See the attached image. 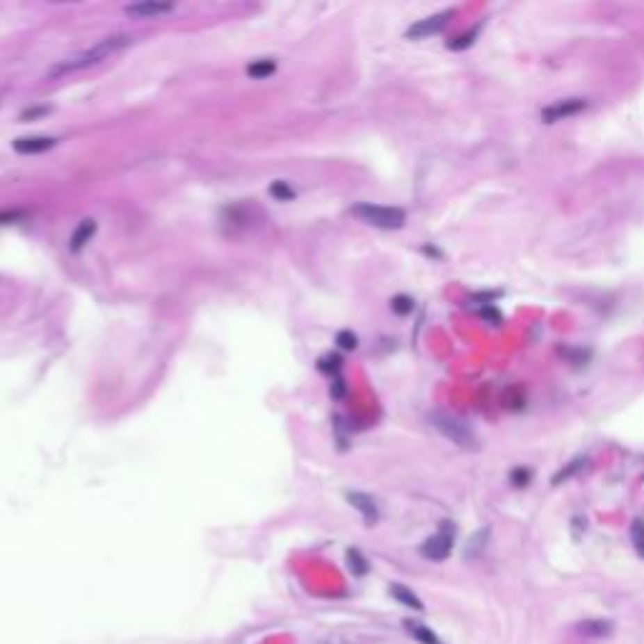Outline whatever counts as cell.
I'll return each instance as SVG.
<instances>
[{
	"mask_svg": "<svg viewBox=\"0 0 644 644\" xmlns=\"http://www.w3.org/2000/svg\"><path fill=\"white\" fill-rule=\"evenodd\" d=\"M134 43V38L129 33H119V35H108V38L99 40L93 48H88V51L79 53V56H73V58H63L58 61L53 68H48L46 79H63V76H68V73H79L83 71V68H91L96 66V63H101V61L111 58L113 53L124 51V48H129Z\"/></svg>",
	"mask_w": 644,
	"mask_h": 644,
	"instance_id": "obj_1",
	"label": "cell"
},
{
	"mask_svg": "<svg viewBox=\"0 0 644 644\" xmlns=\"http://www.w3.org/2000/svg\"><path fill=\"white\" fill-rule=\"evenodd\" d=\"M353 214L365 224H370V227H378V230H401L405 224V211L398 209V207H380V204L365 202L355 204Z\"/></svg>",
	"mask_w": 644,
	"mask_h": 644,
	"instance_id": "obj_2",
	"label": "cell"
},
{
	"mask_svg": "<svg viewBox=\"0 0 644 644\" xmlns=\"http://www.w3.org/2000/svg\"><path fill=\"white\" fill-rule=\"evenodd\" d=\"M430 423H433V428L438 433H443L448 441H453L456 446L476 451V433L463 421H458V418L446 415V413H433L430 415Z\"/></svg>",
	"mask_w": 644,
	"mask_h": 644,
	"instance_id": "obj_3",
	"label": "cell"
},
{
	"mask_svg": "<svg viewBox=\"0 0 644 644\" xmlns=\"http://www.w3.org/2000/svg\"><path fill=\"white\" fill-rule=\"evenodd\" d=\"M453 541H456V526L451 521H443L438 533H433L430 539L423 541L421 554L430 561H443L453 552Z\"/></svg>",
	"mask_w": 644,
	"mask_h": 644,
	"instance_id": "obj_4",
	"label": "cell"
},
{
	"mask_svg": "<svg viewBox=\"0 0 644 644\" xmlns=\"http://www.w3.org/2000/svg\"><path fill=\"white\" fill-rule=\"evenodd\" d=\"M453 15H456V10H443V13H435V15H430V18L415 20L413 26L405 31V38L421 40V38H428V35L441 33L443 28L451 23V18H453Z\"/></svg>",
	"mask_w": 644,
	"mask_h": 644,
	"instance_id": "obj_5",
	"label": "cell"
},
{
	"mask_svg": "<svg viewBox=\"0 0 644 644\" xmlns=\"http://www.w3.org/2000/svg\"><path fill=\"white\" fill-rule=\"evenodd\" d=\"M586 108V101L584 99H566V101H556V104L546 106L544 111H541V121L544 124H556V121H564V119H572V116H577V113H581Z\"/></svg>",
	"mask_w": 644,
	"mask_h": 644,
	"instance_id": "obj_6",
	"label": "cell"
},
{
	"mask_svg": "<svg viewBox=\"0 0 644 644\" xmlns=\"http://www.w3.org/2000/svg\"><path fill=\"white\" fill-rule=\"evenodd\" d=\"M348 501H350V506L357 508V511L362 513L365 524H368V526L378 524V519H380V511H378V504L373 501V496H368V493H360V491H350L348 493Z\"/></svg>",
	"mask_w": 644,
	"mask_h": 644,
	"instance_id": "obj_7",
	"label": "cell"
},
{
	"mask_svg": "<svg viewBox=\"0 0 644 644\" xmlns=\"http://www.w3.org/2000/svg\"><path fill=\"white\" fill-rule=\"evenodd\" d=\"M171 10H174L171 3H156V0H144V3H134V6L124 8V13L131 18H156V15L171 13Z\"/></svg>",
	"mask_w": 644,
	"mask_h": 644,
	"instance_id": "obj_8",
	"label": "cell"
},
{
	"mask_svg": "<svg viewBox=\"0 0 644 644\" xmlns=\"http://www.w3.org/2000/svg\"><path fill=\"white\" fill-rule=\"evenodd\" d=\"M56 146V138L51 136H20L13 141V149L18 154H43Z\"/></svg>",
	"mask_w": 644,
	"mask_h": 644,
	"instance_id": "obj_9",
	"label": "cell"
},
{
	"mask_svg": "<svg viewBox=\"0 0 644 644\" xmlns=\"http://www.w3.org/2000/svg\"><path fill=\"white\" fill-rule=\"evenodd\" d=\"M96 230H99V224H96V219H83V222L73 230L71 234V242H68V250L71 252H81L86 247V244L91 242L93 234H96Z\"/></svg>",
	"mask_w": 644,
	"mask_h": 644,
	"instance_id": "obj_10",
	"label": "cell"
},
{
	"mask_svg": "<svg viewBox=\"0 0 644 644\" xmlns=\"http://www.w3.org/2000/svg\"><path fill=\"white\" fill-rule=\"evenodd\" d=\"M611 629H614V625L609 619H586V622L577 625V631L584 637H606V634H611Z\"/></svg>",
	"mask_w": 644,
	"mask_h": 644,
	"instance_id": "obj_11",
	"label": "cell"
},
{
	"mask_svg": "<svg viewBox=\"0 0 644 644\" xmlns=\"http://www.w3.org/2000/svg\"><path fill=\"white\" fill-rule=\"evenodd\" d=\"M501 405L506 408V410H511V413H519V410H524V408H526L524 388H519V385H508V388L504 390V395H501Z\"/></svg>",
	"mask_w": 644,
	"mask_h": 644,
	"instance_id": "obj_12",
	"label": "cell"
},
{
	"mask_svg": "<svg viewBox=\"0 0 644 644\" xmlns=\"http://www.w3.org/2000/svg\"><path fill=\"white\" fill-rule=\"evenodd\" d=\"M390 594H393L395 602H401V604L408 606V609L423 611V602H421L418 597H415V592H410L408 586H403V584H390Z\"/></svg>",
	"mask_w": 644,
	"mask_h": 644,
	"instance_id": "obj_13",
	"label": "cell"
},
{
	"mask_svg": "<svg viewBox=\"0 0 644 644\" xmlns=\"http://www.w3.org/2000/svg\"><path fill=\"white\" fill-rule=\"evenodd\" d=\"M403 627L410 631V637H413L415 642H421V644H441V642H438V637H435L433 629H428V627L418 625V622H413V619H405V622H403Z\"/></svg>",
	"mask_w": 644,
	"mask_h": 644,
	"instance_id": "obj_14",
	"label": "cell"
},
{
	"mask_svg": "<svg viewBox=\"0 0 644 644\" xmlns=\"http://www.w3.org/2000/svg\"><path fill=\"white\" fill-rule=\"evenodd\" d=\"M488 529H478V531L468 539V544H466V559L468 561H474V559H478L481 554H483V549H486V541H488Z\"/></svg>",
	"mask_w": 644,
	"mask_h": 644,
	"instance_id": "obj_15",
	"label": "cell"
},
{
	"mask_svg": "<svg viewBox=\"0 0 644 644\" xmlns=\"http://www.w3.org/2000/svg\"><path fill=\"white\" fill-rule=\"evenodd\" d=\"M345 559H348V569L353 577H365V574L370 572V564H368V559L362 556L360 549H348Z\"/></svg>",
	"mask_w": 644,
	"mask_h": 644,
	"instance_id": "obj_16",
	"label": "cell"
},
{
	"mask_svg": "<svg viewBox=\"0 0 644 644\" xmlns=\"http://www.w3.org/2000/svg\"><path fill=\"white\" fill-rule=\"evenodd\" d=\"M277 71V63L275 58H259V61H252L250 66H247V76L250 79H267V76H272V73Z\"/></svg>",
	"mask_w": 644,
	"mask_h": 644,
	"instance_id": "obj_17",
	"label": "cell"
},
{
	"mask_svg": "<svg viewBox=\"0 0 644 644\" xmlns=\"http://www.w3.org/2000/svg\"><path fill=\"white\" fill-rule=\"evenodd\" d=\"M586 463H589V460H586V458H574L572 463H566V466L561 468L559 474L554 476V478H552V483H554V486H559V483H564V481H569V478H572V476H577L579 471H584V466H586Z\"/></svg>",
	"mask_w": 644,
	"mask_h": 644,
	"instance_id": "obj_18",
	"label": "cell"
},
{
	"mask_svg": "<svg viewBox=\"0 0 644 644\" xmlns=\"http://www.w3.org/2000/svg\"><path fill=\"white\" fill-rule=\"evenodd\" d=\"M478 33H481V26H474L468 33L456 35L453 40H448V48H451V51H466V48L474 46V40L478 38Z\"/></svg>",
	"mask_w": 644,
	"mask_h": 644,
	"instance_id": "obj_19",
	"label": "cell"
},
{
	"mask_svg": "<svg viewBox=\"0 0 644 644\" xmlns=\"http://www.w3.org/2000/svg\"><path fill=\"white\" fill-rule=\"evenodd\" d=\"M559 355L566 357V360L572 362V365H586L589 362V357H592V353L584 348H559Z\"/></svg>",
	"mask_w": 644,
	"mask_h": 644,
	"instance_id": "obj_20",
	"label": "cell"
},
{
	"mask_svg": "<svg viewBox=\"0 0 644 644\" xmlns=\"http://www.w3.org/2000/svg\"><path fill=\"white\" fill-rule=\"evenodd\" d=\"M531 478H533L531 468H524V466L511 468V474H508V483H511L513 488H526L531 483Z\"/></svg>",
	"mask_w": 644,
	"mask_h": 644,
	"instance_id": "obj_21",
	"label": "cell"
},
{
	"mask_svg": "<svg viewBox=\"0 0 644 644\" xmlns=\"http://www.w3.org/2000/svg\"><path fill=\"white\" fill-rule=\"evenodd\" d=\"M631 544H634V549H637L639 556H644V521L642 519H634L631 521Z\"/></svg>",
	"mask_w": 644,
	"mask_h": 644,
	"instance_id": "obj_22",
	"label": "cell"
},
{
	"mask_svg": "<svg viewBox=\"0 0 644 644\" xmlns=\"http://www.w3.org/2000/svg\"><path fill=\"white\" fill-rule=\"evenodd\" d=\"M390 307H393L395 315H408V312H413L415 303H413V297H408V295H395L393 300H390Z\"/></svg>",
	"mask_w": 644,
	"mask_h": 644,
	"instance_id": "obj_23",
	"label": "cell"
},
{
	"mask_svg": "<svg viewBox=\"0 0 644 644\" xmlns=\"http://www.w3.org/2000/svg\"><path fill=\"white\" fill-rule=\"evenodd\" d=\"M270 194L275 199H280V202H292V199H295V189H292L287 182H275V184L270 186Z\"/></svg>",
	"mask_w": 644,
	"mask_h": 644,
	"instance_id": "obj_24",
	"label": "cell"
},
{
	"mask_svg": "<svg viewBox=\"0 0 644 644\" xmlns=\"http://www.w3.org/2000/svg\"><path fill=\"white\" fill-rule=\"evenodd\" d=\"M342 357L340 355H325L320 357V370L322 373H340Z\"/></svg>",
	"mask_w": 644,
	"mask_h": 644,
	"instance_id": "obj_25",
	"label": "cell"
},
{
	"mask_svg": "<svg viewBox=\"0 0 644 644\" xmlns=\"http://www.w3.org/2000/svg\"><path fill=\"white\" fill-rule=\"evenodd\" d=\"M335 340L342 350H355L357 348V335L355 332H350V330H340Z\"/></svg>",
	"mask_w": 644,
	"mask_h": 644,
	"instance_id": "obj_26",
	"label": "cell"
},
{
	"mask_svg": "<svg viewBox=\"0 0 644 644\" xmlns=\"http://www.w3.org/2000/svg\"><path fill=\"white\" fill-rule=\"evenodd\" d=\"M26 217H28L26 209H6V211H0V224H15V222H23Z\"/></svg>",
	"mask_w": 644,
	"mask_h": 644,
	"instance_id": "obj_27",
	"label": "cell"
},
{
	"mask_svg": "<svg viewBox=\"0 0 644 644\" xmlns=\"http://www.w3.org/2000/svg\"><path fill=\"white\" fill-rule=\"evenodd\" d=\"M48 108H26V111L20 113V121H33L38 119V116H46Z\"/></svg>",
	"mask_w": 644,
	"mask_h": 644,
	"instance_id": "obj_28",
	"label": "cell"
},
{
	"mask_svg": "<svg viewBox=\"0 0 644 644\" xmlns=\"http://www.w3.org/2000/svg\"><path fill=\"white\" fill-rule=\"evenodd\" d=\"M481 317H486V320L491 322V325H501V315H499V309L488 307V305H486V307H483V309H481Z\"/></svg>",
	"mask_w": 644,
	"mask_h": 644,
	"instance_id": "obj_29",
	"label": "cell"
},
{
	"mask_svg": "<svg viewBox=\"0 0 644 644\" xmlns=\"http://www.w3.org/2000/svg\"><path fill=\"white\" fill-rule=\"evenodd\" d=\"M330 393H332V398H342V395H345V383H342L340 378H335V383L330 385Z\"/></svg>",
	"mask_w": 644,
	"mask_h": 644,
	"instance_id": "obj_30",
	"label": "cell"
}]
</instances>
